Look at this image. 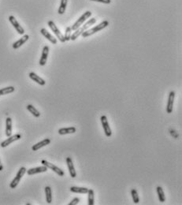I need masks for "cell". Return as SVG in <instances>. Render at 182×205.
Instances as JSON below:
<instances>
[{
  "mask_svg": "<svg viewBox=\"0 0 182 205\" xmlns=\"http://www.w3.org/2000/svg\"><path fill=\"white\" fill-rule=\"evenodd\" d=\"M101 122H102V128H103L104 133H105V135L107 137H111L112 135V131H111V126L109 125V122H108L107 118L106 115H102L101 116Z\"/></svg>",
  "mask_w": 182,
  "mask_h": 205,
  "instance_id": "7",
  "label": "cell"
},
{
  "mask_svg": "<svg viewBox=\"0 0 182 205\" xmlns=\"http://www.w3.org/2000/svg\"><path fill=\"white\" fill-rule=\"evenodd\" d=\"M29 77L32 79L33 81H34L35 82H36L37 84H39V85H45L46 84V81L44 80L43 78H41L40 76H38L36 73H35L34 72H31V73H29Z\"/></svg>",
  "mask_w": 182,
  "mask_h": 205,
  "instance_id": "17",
  "label": "cell"
},
{
  "mask_svg": "<svg viewBox=\"0 0 182 205\" xmlns=\"http://www.w3.org/2000/svg\"><path fill=\"white\" fill-rule=\"evenodd\" d=\"M50 143V139L49 138L44 139V140H41V141L39 142V143H37V144H36V145H33V146L32 147V150H33V151H38L39 149H40L41 148H44V147L48 145Z\"/></svg>",
  "mask_w": 182,
  "mask_h": 205,
  "instance_id": "15",
  "label": "cell"
},
{
  "mask_svg": "<svg viewBox=\"0 0 182 205\" xmlns=\"http://www.w3.org/2000/svg\"><path fill=\"white\" fill-rule=\"evenodd\" d=\"M26 171H27V170H26V168L24 167V166H22V167L20 168L19 171H18V174H16V177H15L13 179V181L10 182V187L11 188V189H15V188L18 186V185L19 184L20 181H21V179L22 178V177L26 173Z\"/></svg>",
  "mask_w": 182,
  "mask_h": 205,
  "instance_id": "4",
  "label": "cell"
},
{
  "mask_svg": "<svg viewBox=\"0 0 182 205\" xmlns=\"http://www.w3.org/2000/svg\"><path fill=\"white\" fill-rule=\"evenodd\" d=\"M3 170V166L2 163H1V160H0V171H2Z\"/></svg>",
  "mask_w": 182,
  "mask_h": 205,
  "instance_id": "31",
  "label": "cell"
},
{
  "mask_svg": "<svg viewBox=\"0 0 182 205\" xmlns=\"http://www.w3.org/2000/svg\"><path fill=\"white\" fill-rule=\"evenodd\" d=\"M0 96H1V94H0Z\"/></svg>",
  "mask_w": 182,
  "mask_h": 205,
  "instance_id": "32",
  "label": "cell"
},
{
  "mask_svg": "<svg viewBox=\"0 0 182 205\" xmlns=\"http://www.w3.org/2000/svg\"><path fill=\"white\" fill-rule=\"evenodd\" d=\"M21 138V135L19 134H14L13 136H10V137H8V138H7V140H3V141L1 143L0 146L2 147V148H6V147L9 146L10 144H12L13 142L20 140Z\"/></svg>",
  "mask_w": 182,
  "mask_h": 205,
  "instance_id": "9",
  "label": "cell"
},
{
  "mask_svg": "<svg viewBox=\"0 0 182 205\" xmlns=\"http://www.w3.org/2000/svg\"><path fill=\"white\" fill-rule=\"evenodd\" d=\"M41 163H42L43 165H44V166H47V169H50L51 171H54L55 173H56L58 175L60 176V177H63V176L65 175V173H64V171H62V170H61L59 167H58L57 166H55V164H53V163H50V162L47 161V160H43L42 161H41Z\"/></svg>",
  "mask_w": 182,
  "mask_h": 205,
  "instance_id": "6",
  "label": "cell"
},
{
  "mask_svg": "<svg viewBox=\"0 0 182 205\" xmlns=\"http://www.w3.org/2000/svg\"><path fill=\"white\" fill-rule=\"evenodd\" d=\"M49 54V47L48 46H44V48H43L42 55H41V58L39 59V64L40 66H45V64L47 63V57H48Z\"/></svg>",
  "mask_w": 182,
  "mask_h": 205,
  "instance_id": "12",
  "label": "cell"
},
{
  "mask_svg": "<svg viewBox=\"0 0 182 205\" xmlns=\"http://www.w3.org/2000/svg\"><path fill=\"white\" fill-rule=\"evenodd\" d=\"M40 33H41V34H42L43 36H44V37L46 38V39H48V40L50 41V42L51 43V44H57V42H58L57 39H56L55 37H54V36H52V35L50 34V33H49V32L47 31V30L46 29H41Z\"/></svg>",
  "mask_w": 182,
  "mask_h": 205,
  "instance_id": "14",
  "label": "cell"
},
{
  "mask_svg": "<svg viewBox=\"0 0 182 205\" xmlns=\"http://www.w3.org/2000/svg\"><path fill=\"white\" fill-rule=\"evenodd\" d=\"M93 2H98V3H102L104 4H110L111 3V0H91Z\"/></svg>",
  "mask_w": 182,
  "mask_h": 205,
  "instance_id": "30",
  "label": "cell"
},
{
  "mask_svg": "<svg viewBox=\"0 0 182 205\" xmlns=\"http://www.w3.org/2000/svg\"><path fill=\"white\" fill-rule=\"evenodd\" d=\"M48 26L50 27V29H51V31L55 34V36H57L58 39L60 40V42L62 43H65V38H64V35L62 34V33L60 32V30L59 29L57 26H56V24H55V22L53 21H48Z\"/></svg>",
  "mask_w": 182,
  "mask_h": 205,
  "instance_id": "5",
  "label": "cell"
},
{
  "mask_svg": "<svg viewBox=\"0 0 182 205\" xmlns=\"http://www.w3.org/2000/svg\"><path fill=\"white\" fill-rule=\"evenodd\" d=\"M66 164H67V167H68L69 171H70V174L72 177H76V172L75 171L74 168V165H73V160L70 157H67L66 158Z\"/></svg>",
  "mask_w": 182,
  "mask_h": 205,
  "instance_id": "13",
  "label": "cell"
},
{
  "mask_svg": "<svg viewBox=\"0 0 182 205\" xmlns=\"http://www.w3.org/2000/svg\"><path fill=\"white\" fill-rule=\"evenodd\" d=\"M91 14H92V13H91V11H89V10H88V11H86L85 13H84L79 18V19H78L77 21H76V22H75L74 24L71 26L72 31H75V30L77 29L79 27L81 26L82 24H84V23L85 22V21H86L87 19L91 18Z\"/></svg>",
  "mask_w": 182,
  "mask_h": 205,
  "instance_id": "3",
  "label": "cell"
},
{
  "mask_svg": "<svg viewBox=\"0 0 182 205\" xmlns=\"http://www.w3.org/2000/svg\"><path fill=\"white\" fill-rule=\"evenodd\" d=\"M108 25H109V21H102V22H101L100 24H98V25H96V26L93 27V28L90 29H87L86 31H85L82 33L81 36H83L84 38H86L88 37V36H91V35L95 34V33H98V32L101 31V30H102L103 29L107 28Z\"/></svg>",
  "mask_w": 182,
  "mask_h": 205,
  "instance_id": "2",
  "label": "cell"
},
{
  "mask_svg": "<svg viewBox=\"0 0 182 205\" xmlns=\"http://www.w3.org/2000/svg\"><path fill=\"white\" fill-rule=\"evenodd\" d=\"M76 129L75 127H68V128H62L59 129V134L60 135H65V134H72L76 133Z\"/></svg>",
  "mask_w": 182,
  "mask_h": 205,
  "instance_id": "18",
  "label": "cell"
},
{
  "mask_svg": "<svg viewBox=\"0 0 182 205\" xmlns=\"http://www.w3.org/2000/svg\"><path fill=\"white\" fill-rule=\"evenodd\" d=\"M29 39V35H24L21 38H20L18 41H16L15 43H13V49H18L19 47H21L24 43H26Z\"/></svg>",
  "mask_w": 182,
  "mask_h": 205,
  "instance_id": "16",
  "label": "cell"
},
{
  "mask_svg": "<svg viewBox=\"0 0 182 205\" xmlns=\"http://www.w3.org/2000/svg\"><path fill=\"white\" fill-rule=\"evenodd\" d=\"M9 21L11 23V24L13 26V28L16 29V31L18 32V34L23 35L24 33V29L22 28L21 25H20V24L18 23V21H17V19L15 18V17H13V15L9 17Z\"/></svg>",
  "mask_w": 182,
  "mask_h": 205,
  "instance_id": "8",
  "label": "cell"
},
{
  "mask_svg": "<svg viewBox=\"0 0 182 205\" xmlns=\"http://www.w3.org/2000/svg\"><path fill=\"white\" fill-rule=\"evenodd\" d=\"M14 91H15L14 87L13 86L6 87V88H1V89H0V94H1V96H4V95H7V94H10V93L13 92Z\"/></svg>",
  "mask_w": 182,
  "mask_h": 205,
  "instance_id": "25",
  "label": "cell"
},
{
  "mask_svg": "<svg viewBox=\"0 0 182 205\" xmlns=\"http://www.w3.org/2000/svg\"><path fill=\"white\" fill-rule=\"evenodd\" d=\"M67 3H68V0H61V3L60 7H59V10H58V13L59 14H63L65 11V9H66Z\"/></svg>",
  "mask_w": 182,
  "mask_h": 205,
  "instance_id": "24",
  "label": "cell"
},
{
  "mask_svg": "<svg viewBox=\"0 0 182 205\" xmlns=\"http://www.w3.org/2000/svg\"><path fill=\"white\" fill-rule=\"evenodd\" d=\"M174 99H175V92L171 91L169 94L167 106H166V112H167L168 114H171V113H172L173 108H174Z\"/></svg>",
  "mask_w": 182,
  "mask_h": 205,
  "instance_id": "10",
  "label": "cell"
},
{
  "mask_svg": "<svg viewBox=\"0 0 182 205\" xmlns=\"http://www.w3.org/2000/svg\"><path fill=\"white\" fill-rule=\"evenodd\" d=\"M79 202H80V199L78 198V197H75V198H73V200L70 201L69 205H76L79 203Z\"/></svg>",
  "mask_w": 182,
  "mask_h": 205,
  "instance_id": "29",
  "label": "cell"
},
{
  "mask_svg": "<svg viewBox=\"0 0 182 205\" xmlns=\"http://www.w3.org/2000/svg\"><path fill=\"white\" fill-rule=\"evenodd\" d=\"M12 134V119L10 118H7L6 119V136L7 137Z\"/></svg>",
  "mask_w": 182,
  "mask_h": 205,
  "instance_id": "19",
  "label": "cell"
},
{
  "mask_svg": "<svg viewBox=\"0 0 182 205\" xmlns=\"http://www.w3.org/2000/svg\"><path fill=\"white\" fill-rule=\"evenodd\" d=\"M156 191H157V194H158L159 200L162 203H164L166 201V196H165L164 191H163V188L161 186H158L156 188Z\"/></svg>",
  "mask_w": 182,
  "mask_h": 205,
  "instance_id": "22",
  "label": "cell"
},
{
  "mask_svg": "<svg viewBox=\"0 0 182 205\" xmlns=\"http://www.w3.org/2000/svg\"><path fill=\"white\" fill-rule=\"evenodd\" d=\"M45 196H46V201L47 203H52V190L50 186H46L45 187Z\"/></svg>",
  "mask_w": 182,
  "mask_h": 205,
  "instance_id": "21",
  "label": "cell"
},
{
  "mask_svg": "<svg viewBox=\"0 0 182 205\" xmlns=\"http://www.w3.org/2000/svg\"><path fill=\"white\" fill-rule=\"evenodd\" d=\"M26 108H27V110H28V111H29V112L31 113V114H33V115L34 116V117L39 118V116H40V113H39V111H38V110L36 109V108H34V107H33V105H31V104L27 105Z\"/></svg>",
  "mask_w": 182,
  "mask_h": 205,
  "instance_id": "23",
  "label": "cell"
},
{
  "mask_svg": "<svg viewBox=\"0 0 182 205\" xmlns=\"http://www.w3.org/2000/svg\"><path fill=\"white\" fill-rule=\"evenodd\" d=\"M96 22V18H91V19L88 20L85 24H82V26L79 27L76 30L73 31V33H72L71 38H70V40H76L82 33H84L85 31H86L87 29H88L89 27H91L92 24H94Z\"/></svg>",
  "mask_w": 182,
  "mask_h": 205,
  "instance_id": "1",
  "label": "cell"
},
{
  "mask_svg": "<svg viewBox=\"0 0 182 205\" xmlns=\"http://www.w3.org/2000/svg\"><path fill=\"white\" fill-rule=\"evenodd\" d=\"M131 195H132L133 200L134 203H138L139 202H140V198H139L138 192H137V189H133L132 190H131Z\"/></svg>",
  "mask_w": 182,
  "mask_h": 205,
  "instance_id": "27",
  "label": "cell"
},
{
  "mask_svg": "<svg viewBox=\"0 0 182 205\" xmlns=\"http://www.w3.org/2000/svg\"><path fill=\"white\" fill-rule=\"evenodd\" d=\"M47 171V167L44 165L40 166H38V167L35 168H31L29 171H26L28 175H34V174H39V173H44Z\"/></svg>",
  "mask_w": 182,
  "mask_h": 205,
  "instance_id": "11",
  "label": "cell"
},
{
  "mask_svg": "<svg viewBox=\"0 0 182 205\" xmlns=\"http://www.w3.org/2000/svg\"><path fill=\"white\" fill-rule=\"evenodd\" d=\"M70 192H75V193H81V194H86L88 193V189L85 187H76V186H72L70 188Z\"/></svg>",
  "mask_w": 182,
  "mask_h": 205,
  "instance_id": "20",
  "label": "cell"
},
{
  "mask_svg": "<svg viewBox=\"0 0 182 205\" xmlns=\"http://www.w3.org/2000/svg\"><path fill=\"white\" fill-rule=\"evenodd\" d=\"M72 33H73V31H72V29H71V27H67V28L65 29V35H64V38H65V41L70 40Z\"/></svg>",
  "mask_w": 182,
  "mask_h": 205,
  "instance_id": "28",
  "label": "cell"
},
{
  "mask_svg": "<svg viewBox=\"0 0 182 205\" xmlns=\"http://www.w3.org/2000/svg\"><path fill=\"white\" fill-rule=\"evenodd\" d=\"M88 204L94 205L95 203V197H94V191L93 189H88Z\"/></svg>",
  "mask_w": 182,
  "mask_h": 205,
  "instance_id": "26",
  "label": "cell"
}]
</instances>
